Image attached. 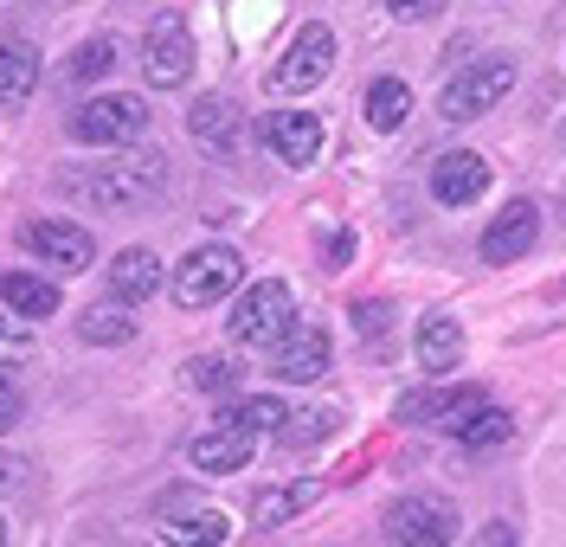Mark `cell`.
<instances>
[{"mask_svg":"<svg viewBox=\"0 0 566 547\" xmlns=\"http://www.w3.org/2000/svg\"><path fill=\"white\" fill-rule=\"evenodd\" d=\"M534 239H541V213H534L528 200H515V207H502L490 219V232H483V264H515L522 252H534Z\"/></svg>","mask_w":566,"mask_h":547,"instance_id":"cell-15","label":"cell"},{"mask_svg":"<svg viewBox=\"0 0 566 547\" xmlns=\"http://www.w3.org/2000/svg\"><path fill=\"white\" fill-rule=\"evenodd\" d=\"M264 355H271V374H277V380H322L328 361H335L328 328H316V323H290Z\"/></svg>","mask_w":566,"mask_h":547,"instance_id":"cell-9","label":"cell"},{"mask_svg":"<svg viewBox=\"0 0 566 547\" xmlns=\"http://www.w3.org/2000/svg\"><path fill=\"white\" fill-rule=\"evenodd\" d=\"M360 109H367V123H374V129H399V123H406V109H412V91H406L399 77H374V84H367V97H360Z\"/></svg>","mask_w":566,"mask_h":547,"instance_id":"cell-23","label":"cell"},{"mask_svg":"<svg viewBox=\"0 0 566 547\" xmlns=\"http://www.w3.org/2000/svg\"><path fill=\"white\" fill-rule=\"evenodd\" d=\"M109 65H116V39H84V45L71 52L65 72L77 77V84H97V77H109Z\"/></svg>","mask_w":566,"mask_h":547,"instance_id":"cell-26","label":"cell"},{"mask_svg":"<svg viewBox=\"0 0 566 547\" xmlns=\"http://www.w3.org/2000/svg\"><path fill=\"white\" fill-rule=\"evenodd\" d=\"M77 335H84V341H91V348H116V341H129V335H136V323H129V316H109V309H91V316H77Z\"/></svg>","mask_w":566,"mask_h":547,"instance_id":"cell-28","label":"cell"},{"mask_svg":"<svg viewBox=\"0 0 566 547\" xmlns=\"http://www.w3.org/2000/svg\"><path fill=\"white\" fill-rule=\"evenodd\" d=\"M239 277H245V257L232 245H200L175 264V303L180 309H212L219 296L239 291Z\"/></svg>","mask_w":566,"mask_h":547,"instance_id":"cell-2","label":"cell"},{"mask_svg":"<svg viewBox=\"0 0 566 547\" xmlns=\"http://www.w3.org/2000/svg\"><path fill=\"white\" fill-rule=\"evenodd\" d=\"M161 291V257L148 252V245H129V252H116L109 264V296L116 303H142V296Z\"/></svg>","mask_w":566,"mask_h":547,"instance_id":"cell-18","label":"cell"},{"mask_svg":"<svg viewBox=\"0 0 566 547\" xmlns=\"http://www.w3.org/2000/svg\"><path fill=\"white\" fill-rule=\"evenodd\" d=\"M155 522H161V535H168V541H187V547L226 541V535H232V522L212 509V503H200L193 490H168V496L155 503Z\"/></svg>","mask_w":566,"mask_h":547,"instance_id":"cell-10","label":"cell"},{"mask_svg":"<svg viewBox=\"0 0 566 547\" xmlns=\"http://www.w3.org/2000/svg\"><path fill=\"white\" fill-rule=\"evenodd\" d=\"M316 496H322L316 476H296V483H277V490H258V496H251V515H258L264 528H277V522H290V515H303Z\"/></svg>","mask_w":566,"mask_h":547,"instance_id":"cell-21","label":"cell"},{"mask_svg":"<svg viewBox=\"0 0 566 547\" xmlns=\"http://www.w3.org/2000/svg\"><path fill=\"white\" fill-rule=\"evenodd\" d=\"M251 451H258V432H245V425H232V419H219L212 432H200L193 444H187V464L193 471H212V476H232L251 464Z\"/></svg>","mask_w":566,"mask_h":547,"instance_id":"cell-12","label":"cell"},{"mask_svg":"<svg viewBox=\"0 0 566 547\" xmlns=\"http://www.w3.org/2000/svg\"><path fill=\"white\" fill-rule=\"evenodd\" d=\"M509 91H515V65H509V59H476L470 72H458L451 84H444L438 109H444L451 123H470V116L495 109L502 97H509Z\"/></svg>","mask_w":566,"mask_h":547,"instance_id":"cell-5","label":"cell"},{"mask_svg":"<svg viewBox=\"0 0 566 547\" xmlns=\"http://www.w3.org/2000/svg\"><path fill=\"white\" fill-rule=\"evenodd\" d=\"M20 476H27L20 457H0V496H7V490H20Z\"/></svg>","mask_w":566,"mask_h":547,"instance_id":"cell-33","label":"cell"},{"mask_svg":"<svg viewBox=\"0 0 566 547\" xmlns=\"http://www.w3.org/2000/svg\"><path fill=\"white\" fill-rule=\"evenodd\" d=\"M168 187V155H109V161H77L59 175V193L71 207H91V213H142L148 200H161Z\"/></svg>","mask_w":566,"mask_h":547,"instance_id":"cell-1","label":"cell"},{"mask_svg":"<svg viewBox=\"0 0 566 547\" xmlns=\"http://www.w3.org/2000/svg\"><path fill=\"white\" fill-rule=\"evenodd\" d=\"M283 412H290V406H283L277 393H258V400H239L226 419H232V425H245V432H277Z\"/></svg>","mask_w":566,"mask_h":547,"instance_id":"cell-27","label":"cell"},{"mask_svg":"<svg viewBox=\"0 0 566 547\" xmlns=\"http://www.w3.org/2000/svg\"><path fill=\"white\" fill-rule=\"evenodd\" d=\"M296 323V303H290V284H277V277H264V284H251L245 296H239V309L226 316V328H232V341L239 348H271L283 328Z\"/></svg>","mask_w":566,"mask_h":547,"instance_id":"cell-4","label":"cell"},{"mask_svg":"<svg viewBox=\"0 0 566 547\" xmlns=\"http://www.w3.org/2000/svg\"><path fill=\"white\" fill-rule=\"evenodd\" d=\"M483 187H490V161L470 155V148H451V155L431 161V193H438L444 207H470V200H483Z\"/></svg>","mask_w":566,"mask_h":547,"instance_id":"cell-14","label":"cell"},{"mask_svg":"<svg viewBox=\"0 0 566 547\" xmlns=\"http://www.w3.org/2000/svg\"><path fill=\"white\" fill-rule=\"evenodd\" d=\"M27 252L33 257H45V264H59V271H91V257H97V245H91V232L84 225H71V219H33L27 232Z\"/></svg>","mask_w":566,"mask_h":547,"instance_id":"cell-11","label":"cell"},{"mask_svg":"<svg viewBox=\"0 0 566 547\" xmlns=\"http://www.w3.org/2000/svg\"><path fill=\"white\" fill-rule=\"evenodd\" d=\"M380 528H387V541L444 547L451 535H458V515H451V503H438V496H399V503H387Z\"/></svg>","mask_w":566,"mask_h":547,"instance_id":"cell-8","label":"cell"},{"mask_svg":"<svg viewBox=\"0 0 566 547\" xmlns=\"http://www.w3.org/2000/svg\"><path fill=\"white\" fill-rule=\"evenodd\" d=\"M0 296H7L13 316H52V309H59V284H45L33 271H7V277H0Z\"/></svg>","mask_w":566,"mask_h":547,"instance_id":"cell-22","label":"cell"},{"mask_svg":"<svg viewBox=\"0 0 566 547\" xmlns=\"http://www.w3.org/2000/svg\"><path fill=\"white\" fill-rule=\"evenodd\" d=\"M387 13H392V20H431V13H438V0H387Z\"/></svg>","mask_w":566,"mask_h":547,"instance_id":"cell-32","label":"cell"},{"mask_svg":"<svg viewBox=\"0 0 566 547\" xmlns=\"http://www.w3.org/2000/svg\"><path fill=\"white\" fill-rule=\"evenodd\" d=\"M187 136L200 148H212L219 161H232L239 155V109L226 104V97H200V104L187 109Z\"/></svg>","mask_w":566,"mask_h":547,"instance_id":"cell-16","label":"cell"},{"mask_svg":"<svg viewBox=\"0 0 566 547\" xmlns=\"http://www.w3.org/2000/svg\"><path fill=\"white\" fill-rule=\"evenodd\" d=\"M463 361V323L458 316H419V367L424 374H451Z\"/></svg>","mask_w":566,"mask_h":547,"instance_id":"cell-19","label":"cell"},{"mask_svg":"<svg viewBox=\"0 0 566 547\" xmlns=\"http://www.w3.org/2000/svg\"><path fill=\"white\" fill-rule=\"evenodd\" d=\"M142 77H148L155 91H180V84L193 77V39H187V27H180L175 13L142 33Z\"/></svg>","mask_w":566,"mask_h":547,"instance_id":"cell-6","label":"cell"},{"mask_svg":"<svg viewBox=\"0 0 566 547\" xmlns=\"http://www.w3.org/2000/svg\"><path fill=\"white\" fill-rule=\"evenodd\" d=\"M264 143H271L277 161L310 168V161L322 155V123L310 116V109H271V116H264Z\"/></svg>","mask_w":566,"mask_h":547,"instance_id":"cell-13","label":"cell"},{"mask_svg":"<svg viewBox=\"0 0 566 547\" xmlns=\"http://www.w3.org/2000/svg\"><path fill=\"white\" fill-rule=\"evenodd\" d=\"M239 380H245V367L232 361V355H193L187 361V387L193 393H232Z\"/></svg>","mask_w":566,"mask_h":547,"instance_id":"cell-25","label":"cell"},{"mask_svg":"<svg viewBox=\"0 0 566 547\" xmlns=\"http://www.w3.org/2000/svg\"><path fill=\"white\" fill-rule=\"evenodd\" d=\"M335 419H342V412H328V406H296V412H283L277 438L290 451H310V444H322V438L335 432Z\"/></svg>","mask_w":566,"mask_h":547,"instance_id":"cell-24","label":"cell"},{"mask_svg":"<svg viewBox=\"0 0 566 547\" xmlns=\"http://www.w3.org/2000/svg\"><path fill=\"white\" fill-rule=\"evenodd\" d=\"M33 355V335H27V323H7L0 316V367L7 361H27Z\"/></svg>","mask_w":566,"mask_h":547,"instance_id":"cell-29","label":"cell"},{"mask_svg":"<svg viewBox=\"0 0 566 547\" xmlns=\"http://www.w3.org/2000/svg\"><path fill=\"white\" fill-rule=\"evenodd\" d=\"M20 412H27V400H20V393L0 380V432H13V425H20Z\"/></svg>","mask_w":566,"mask_h":547,"instance_id":"cell-31","label":"cell"},{"mask_svg":"<svg viewBox=\"0 0 566 547\" xmlns=\"http://www.w3.org/2000/svg\"><path fill=\"white\" fill-rule=\"evenodd\" d=\"M71 136H77V143H91V148L142 143V136H148V104H142V97H123V91L91 97V104L71 109Z\"/></svg>","mask_w":566,"mask_h":547,"instance_id":"cell-3","label":"cell"},{"mask_svg":"<svg viewBox=\"0 0 566 547\" xmlns=\"http://www.w3.org/2000/svg\"><path fill=\"white\" fill-rule=\"evenodd\" d=\"M444 432L458 438V444H470V451H490V444H509L515 438V419L502 412V406H490V400H476L470 412H458Z\"/></svg>","mask_w":566,"mask_h":547,"instance_id":"cell-20","label":"cell"},{"mask_svg":"<svg viewBox=\"0 0 566 547\" xmlns=\"http://www.w3.org/2000/svg\"><path fill=\"white\" fill-rule=\"evenodd\" d=\"M328 72H335V33H328L322 20H310L303 33L290 39V52L271 65V84H277V91H316Z\"/></svg>","mask_w":566,"mask_h":547,"instance_id":"cell-7","label":"cell"},{"mask_svg":"<svg viewBox=\"0 0 566 547\" xmlns=\"http://www.w3.org/2000/svg\"><path fill=\"white\" fill-rule=\"evenodd\" d=\"M387 303H354V328H360V341H380L387 335Z\"/></svg>","mask_w":566,"mask_h":547,"instance_id":"cell-30","label":"cell"},{"mask_svg":"<svg viewBox=\"0 0 566 547\" xmlns=\"http://www.w3.org/2000/svg\"><path fill=\"white\" fill-rule=\"evenodd\" d=\"M0 541H7V522H0Z\"/></svg>","mask_w":566,"mask_h":547,"instance_id":"cell-34","label":"cell"},{"mask_svg":"<svg viewBox=\"0 0 566 547\" xmlns=\"http://www.w3.org/2000/svg\"><path fill=\"white\" fill-rule=\"evenodd\" d=\"M33 91H39L33 39H0V109H20Z\"/></svg>","mask_w":566,"mask_h":547,"instance_id":"cell-17","label":"cell"}]
</instances>
